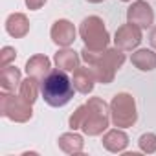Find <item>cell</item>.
<instances>
[{"mask_svg": "<svg viewBox=\"0 0 156 156\" xmlns=\"http://www.w3.org/2000/svg\"><path fill=\"white\" fill-rule=\"evenodd\" d=\"M73 83L64 70H53L41 81V96L50 107H64L73 98Z\"/></svg>", "mask_w": 156, "mask_h": 156, "instance_id": "1", "label": "cell"}, {"mask_svg": "<svg viewBox=\"0 0 156 156\" xmlns=\"http://www.w3.org/2000/svg\"><path fill=\"white\" fill-rule=\"evenodd\" d=\"M79 35L85 41V46L94 51L107 50L108 41H110L105 22L99 17H87L79 26Z\"/></svg>", "mask_w": 156, "mask_h": 156, "instance_id": "2", "label": "cell"}, {"mask_svg": "<svg viewBox=\"0 0 156 156\" xmlns=\"http://www.w3.org/2000/svg\"><path fill=\"white\" fill-rule=\"evenodd\" d=\"M110 118H112V123L116 127H121V129L132 127L138 119L134 98L130 94H125V92L116 94L112 103H110Z\"/></svg>", "mask_w": 156, "mask_h": 156, "instance_id": "3", "label": "cell"}, {"mask_svg": "<svg viewBox=\"0 0 156 156\" xmlns=\"http://www.w3.org/2000/svg\"><path fill=\"white\" fill-rule=\"evenodd\" d=\"M88 114L83 123V132L88 136H98L108 127V105L101 98L88 99Z\"/></svg>", "mask_w": 156, "mask_h": 156, "instance_id": "4", "label": "cell"}, {"mask_svg": "<svg viewBox=\"0 0 156 156\" xmlns=\"http://www.w3.org/2000/svg\"><path fill=\"white\" fill-rule=\"evenodd\" d=\"M0 114L4 118H9L11 121H19L24 123L28 119H31L33 112H31V105L26 103L20 96H11L9 92H2L0 94Z\"/></svg>", "mask_w": 156, "mask_h": 156, "instance_id": "5", "label": "cell"}, {"mask_svg": "<svg viewBox=\"0 0 156 156\" xmlns=\"http://www.w3.org/2000/svg\"><path fill=\"white\" fill-rule=\"evenodd\" d=\"M140 42H141V28L136 24H130V22L118 28V31L114 35L116 48H119L123 51H130V50L138 48Z\"/></svg>", "mask_w": 156, "mask_h": 156, "instance_id": "6", "label": "cell"}, {"mask_svg": "<svg viewBox=\"0 0 156 156\" xmlns=\"http://www.w3.org/2000/svg\"><path fill=\"white\" fill-rule=\"evenodd\" d=\"M127 20L130 24L140 26V28H149L154 22V11L147 2L136 0V2H132V6L127 9Z\"/></svg>", "mask_w": 156, "mask_h": 156, "instance_id": "7", "label": "cell"}, {"mask_svg": "<svg viewBox=\"0 0 156 156\" xmlns=\"http://www.w3.org/2000/svg\"><path fill=\"white\" fill-rule=\"evenodd\" d=\"M51 41L57 44V46H62V48H68L73 41H75V28L70 20L66 19H59L53 22L51 26Z\"/></svg>", "mask_w": 156, "mask_h": 156, "instance_id": "8", "label": "cell"}, {"mask_svg": "<svg viewBox=\"0 0 156 156\" xmlns=\"http://www.w3.org/2000/svg\"><path fill=\"white\" fill-rule=\"evenodd\" d=\"M51 62L46 55H33L31 59H28L26 62V73L30 77H35L37 81H42L44 77L50 73Z\"/></svg>", "mask_w": 156, "mask_h": 156, "instance_id": "9", "label": "cell"}, {"mask_svg": "<svg viewBox=\"0 0 156 156\" xmlns=\"http://www.w3.org/2000/svg\"><path fill=\"white\" fill-rule=\"evenodd\" d=\"M73 87L77 92H81V94H88L92 92L94 88V83H96V77H94V72L92 68H77L73 72Z\"/></svg>", "mask_w": 156, "mask_h": 156, "instance_id": "10", "label": "cell"}, {"mask_svg": "<svg viewBox=\"0 0 156 156\" xmlns=\"http://www.w3.org/2000/svg\"><path fill=\"white\" fill-rule=\"evenodd\" d=\"M129 145V136L123 132V130H108L105 136H103V147L110 152H123Z\"/></svg>", "mask_w": 156, "mask_h": 156, "instance_id": "11", "label": "cell"}, {"mask_svg": "<svg viewBox=\"0 0 156 156\" xmlns=\"http://www.w3.org/2000/svg\"><path fill=\"white\" fill-rule=\"evenodd\" d=\"M6 31L15 37V39H20L24 37L28 31H30V22L26 19V15L22 13H11L6 20Z\"/></svg>", "mask_w": 156, "mask_h": 156, "instance_id": "12", "label": "cell"}, {"mask_svg": "<svg viewBox=\"0 0 156 156\" xmlns=\"http://www.w3.org/2000/svg\"><path fill=\"white\" fill-rule=\"evenodd\" d=\"M53 61H55L57 68H61V70H64V72H75L77 68H79V55H77V51L68 50V48L59 50V51L55 53Z\"/></svg>", "mask_w": 156, "mask_h": 156, "instance_id": "13", "label": "cell"}, {"mask_svg": "<svg viewBox=\"0 0 156 156\" xmlns=\"http://www.w3.org/2000/svg\"><path fill=\"white\" fill-rule=\"evenodd\" d=\"M130 61H132V64H134L138 70H141V72H151V70L156 68V53H154L152 50H147V48L134 51L132 57H130Z\"/></svg>", "mask_w": 156, "mask_h": 156, "instance_id": "14", "label": "cell"}, {"mask_svg": "<svg viewBox=\"0 0 156 156\" xmlns=\"http://www.w3.org/2000/svg\"><path fill=\"white\" fill-rule=\"evenodd\" d=\"M20 72L15 66H4L0 73V87L6 92H15L17 87H20Z\"/></svg>", "mask_w": 156, "mask_h": 156, "instance_id": "15", "label": "cell"}, {"mask_svg": "<svg viewBox=\"0 0 156 156\" xmlns=\"http://www.w3.org/2000/svg\"><path fill=\"white\" fill-rule=\"evenodd\" d=\"M61 151H64L66 154H75L83 151V136L75 134V132H66L57 140Z\"/></svg>", "mask_w": 156, "mask_h": 156, "instance_id": "16", "label": "cell"}, {"mask_svg": "<svg viewBox=\"0 0 156 156\" xmlns=\"http://www.w3.org/2000/svg\"><path fill=\"white\" fill-rule=\"evenodd\" d=\"M92 66V72H94V77H96V81H99V83H103V85H108V83H112V79H114V73H116V68L114 66H110L108 62H105V61H96L94 64H90Z\"/></svg>", "mask_w": 156, "mask_h": 156, "instance_id": "17", "label": "cell"}, {"mask_svg": "<svg viewBox=\"0 0 156 156\" xmlns=\"http://www.w3.org/2000/svg\"><path fill=\"white\" fill-rule=\"evenodd\" d=\"M39 92H41V87L37 85V79H35V77H30V75H28V79L20 83L19 96H20L26 103L33 105V103L37 101V98H39Z\"/></svg>", "mask_w": 156, "mask_h": 156, "instance_id": "18", "label": "cell"}, {"mask_svg": "<svg viewBox=\"0 0 156 156\" xmlns=\"http://www.w3.org/2000/svg\"><path fill=\"white\" fill-rule=\"evenodd\" d=\"M87 114H88V105H81L79 108H77L72 116H70V129L72 130H77V129H81L85 119H87Z\"/></svg>", "mask_w": 156, "mask_h": 156, "instance_id": "19", "label": "cell"}, {"mask_svg": "<svg viewBox=\"0 0 156 156\" xmlns=\"http://www.w3.org/2000/svg\"><path fill=\"white\" fill-rule=\"evenodd\" d=\"M138 145H140V151H143L147 154L156 152V134H152V132L141 134L140 140H138Z\"/></svg>", "mask_w": 156, "mask_h": 156, "instance_id": "20", "label": "cell"}, {"mask_svg": "<svg viewBox=\"0 0 156 156\" xmlns=\"http://www.w3.org/2000/svg\"><path fill=\"white\" fill-rule=\"evenodd\" d=\"M17 57V51H15V48H11V46H4L2 48V53H0V66H9V62L13 61Z\"/></svg>", "mask_w": 156, "mask_h": 156, "instance_id": "21", "label": "cell"}, {"mask_svg": "<svg viewBox=\"0 0 156 156\" xmlns=\"http://www.w3.org/2000/svg\"><path fill=\"white\" fill-rule=\"evenodd\" d=\"M44 4H46V0H26L28 9H41Z\"/></svg>", "mask_w": 156, "mask_h": 156, "instance_id": "22", "label": "cell"}, {"mask_svg": "<svg viewBox=\"0 0 156 156\" xmlns=\"http://www.w3.org/2000/svg\"><path fill=\"white\" fill-rule=\"evenodd\" d=\"M149 41H151V46L156 50V28H152V31H151V35H149Z\"/></svg>", "mask_w": 156, "mask_h": 156, "instance_id": "23", "label": "cell"}, {"mask_svg": "<svg viewBox=\"0 0 156 156\" xmlns=\"http://www.w3.org/2000/svg\"><path fill=\"white\" fill-rule=\"evenodd\" d=\"M88 2H92V4H99V2H103V0H88Z\"/></svg>", "mask_w": 156, "mask_h": 156, "instance_id": "24", "label": "cell"}, {"mask_svg": "<svg viewBox=\"0 0 156 156\" xmlns=\"http://www.w3.org/2000/svg\"><path fill=\"white\" fill-rule=\"evenodd\" d=\"M121 2H130V0H121Z\"/></svg>", "mask_w": 156, "mask_h": 156, "instance_id": "25", "label": "cell"}]
</instances>
